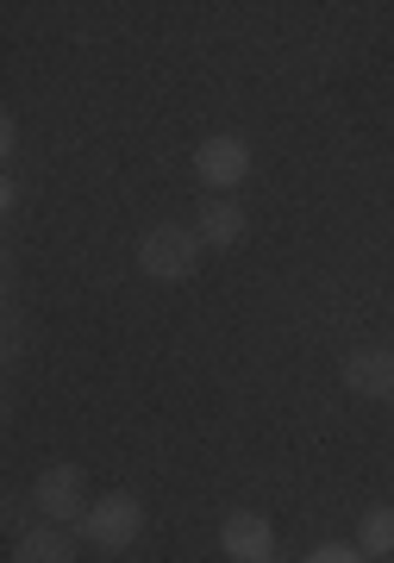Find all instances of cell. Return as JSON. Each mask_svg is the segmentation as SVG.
I'll list each match as a JSON object with an SVG mask.
<instances>
[{"label":"cell","instance_id":"cell-6","mask_svg":"<svg viewBox=\"0 0 394 563\" xmlns=\"http://www.w3.org/2000/svg\"><path fill=\"white\" fill-rule=\"evenodd\" d=\"M219 551H226L232 563H270L276 558V532H270L263 514H226V526H219Z\"/></svg>","mask_w":394,"mask_h":563},{"label":"cell","instance_id":"cell-7","mask_svg":"<svg viewBox=\"0 0 394 563\" xmlns=\"http://www.w3.org/2000/svg\"><path fill=\"white\" fill-rule=\"evenodd\" d=\"M244 207L238 201H226V195H207V201L195 207V232H200V244L207 251H232L238 239H244Z\"/></svg>","mask_w":394,"mask_h":563},{"label":"cell","instance_id":"cell-9","mask_svg":"<svg viewBox=\"0 0 394 563\" xmlns=\"http://www.w3.org/2000/svg\"><path fill=\"white\" fill-rule=\"evenodd\" d=\"M357 551L363 558H394V507H370L363 514V526H357Z\"/></svg>","mask_w":394,"mask_h":563},{"label":"cell","instance_id":"cell-3","mask_svg":"<svg viewBox=\"0 0 394 563\" xmlns=\"http://www.w3.org/2000/svg\"><path fill=\"white\" fill-rule=\"evenodd\" d=\"M32 507L44 514V526H81V514H88V476H81L76 463H51V470H39V483H32Z\"/></svg>","mask_w":394,"mask_h":563},{"label":"cell","instance_id":"cell-1","mask_svg":"<svg viewBox=\"0 0 394 563\" xmlns=\"http://www.w3.org/2000/svg\"><path fill=\"white\" fill-rule=\"evenodd\" d=\"M200 232H188V225H151L139 239V269L151 282H188L200 269Z\"/></svg>","mask_w":394,"mask_h":563},{"label":"cell","instance_id":"cell-8","mask_svg":"<svg viewBox=\"0 0 394 563\" xmlns=\"http://www.w3.org/2000/svg\"><path fill=\"white\" fill-rule=\"evenodd\" d=\"M13 563H76V539L63 526H32L13 539Z\"/></svg>","mask_w":394,"mask_h":563},{"label":"cell","instance_id":"cell-4","mask_svg":"<svg viewBox=\"0 0 394 563\" xmlns=\"http://www.w3.org/2000/svg\"><path fill=\"white\" fill-rule=\"evenodd\" d=\"M195 176L207 181V188H238V181L251 176V144L238 139V132H214V139H200Z\"/></svg>","mask_w":394,"mask_h":563},{"label":"cell","instance_id":"cell-11","mask_svg":"<svg viewBox=\"0 0 394 563\" xmlns=\"http://www.w3.org/2000/svg\"><path fill=\"white\" fill-rule=\"evenodd\" d=\"M270 563H276V558H270Z\"/></svg>","mask_w":394,"mask_h":563},{"label":"cell","instance_id":"cell-10","mask_svg":"<svg viewBox=\"0 0 394 563\" xmlns=\"http://www.w3.org/2000/svg\"><path fill=\"white\" fill-rule=\"evenodd\" d=\"M307 563H370V558H363L357 544H319V551H314Z\"/></svg>","mask_w":394,"mask_h":563},{"label":"cell","instance_id":"cell-5","mask_svg":"<svg viewBox=\"0 0 394 563\" xmlns=\"http://www.w3.org/2000/svg\"><path fill=\"white\" fill-rule=\"evenodd\" d=\"M338 376H344V388L363 395V401H394V351L363 344V351H351V357L338 363Z\"/></svg>","mask_w":394,"mask_h":563},{"label":"cell","instance_id":"cell-2","mask_svg":"<svg viewBox=\"0 0 394 563\" xmlns=\"http://www.w3.org/2000/svg\"><path fill=\"white\" fill-rule=\"evenodd\" d=\"M139 532H144V501L125 495V488L95 495V507L81 514V539L100 544V551H125V544H139Z\"/></svg>","mask_w":394,"mask_h":563}]
</instances>
